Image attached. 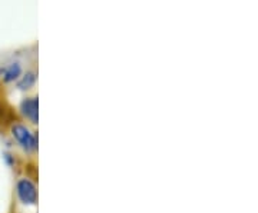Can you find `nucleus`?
<instances>
[{
  "label": "nucleus",
  "mask_w": 258,
  "mask_h": 213,
  "mask_svg": "<svg viewBox=\"0 0 258 213\" xmlns=\"http://www.w3.org/2000/svg\"><path fill=\"white\" fill-rule=\"evenodd\" d=\"M2 74H3V69H0V77H2Z\"/></svg>",
  "instance_id": "6"
},
{
  "label": "nucleus",
  "mask_w": 258,
  "mask_h": 213,
  "mask_svg": "<svg viewBox=\"0 0 258 213\" xmlns=\"http://www.w3.org/2000/svg\"><path fill=\"white\" fill-rule=\"evenodd\" d=\"M35 80H36V76H35V73L33 72H29V73H26L25 76H23V79L20 80L18 83V86L20 87V89H30L33 84H35Z\"/></svg>",
  "instance_id": "5"
},
{
  "label": "nucleus",
  "mask_w": 258,
  "mask_h": 213,
  "mask_svg": "<svg viewBox=\"0 0 258 213\" xmlns=\"http://www.w3.org/2000/svg\"><path fill=\"white\" fill-rule=\"evenodd\" d=\"M22 73V66L20 63H12L9 65L6 69H3V80L6 82V83H9V82H15L16 79H19V76Z\"/></svg>",
  "instance_id": "4"
},
{
  "label": "nucleus",
  "mask_w": 258,
  "mask_h": 213,
  "mask_svg": "<svg viewBox=\"0 0 258 213\" xmlns=\"http://www.w3.org/2000/svg\"><path fill=\"white\" fill-rule=\"evenodd\" d=\"M18 196L25 204H35L37 200V192L35 185L29 179H20L18 182Z\"/></svg>",
  "instance_id": "2"
},
{
  "label": "nucleus",
  "mask_w": 258,
  "mask_h": 213,
  "mask_svg": "<svg viewBox=\"0 0 258 213\" xmlns=\"http://www.w3.org/2000/svg\"><path fill=\"white\" fill-rule=\"evenodd\" d=\"M12 133L13 138L18 140V143L25 149L26 152H33L37 148V140L35 138V135L30 130L23 126V125H15L12 128Z\"/></svg>",
  "instance_id": "1"
},
{
  "label": "nucleus",
  "mask_w": 258,
  "mask_h": 213,
  "mask_svg": "<svg viewBox=\"0 0 258 213\" xmlns=\"http://www.w3.org/2000/svg\"><path fill=\"white\" fill-rule=\"evenodd\" d=\"M22 113L28 118L32 123H37V99L36 97H29L25 99L20 104Z\"/></svg>",
  "instance_id": "3"
}]
</instances>
